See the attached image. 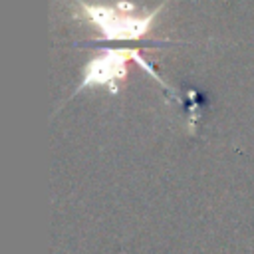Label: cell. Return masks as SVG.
<instances>
[{"label":"cell","mask_w":254,"mask_h":254,"mask_svg":"<svg viewBox=\"0 0 254 254\" xmlns=\"http://www.w3.org/2000/svg\"><path fill=\"white\" fill-rule=\"evenodd\" d=\"M169 0L159 4L147 14H133L135 6L131 2L119 4H89L85 0H75V16L89 22L99 30L103 40H139L147 36L155 24V18L163 12Z\"/></svg>","instance_id":"6da1fadb"},{"label":"cell","mask_w":254,"mask_h":254,"mask_svg":"<svg viewBox=\"0 0 254 254\" xmlns=\"http://www.w3.org/2000/svg\"><path fill=\"white\" fill-rule=\"evenodd\" d=\"M139 48H105L97 56H93L81 73V79L71 93L77 95L89 87H105L111 95L119 93V81L127 77V62L135 60Z\"/></svg>","instance_id":"7a4b0ae2"}]
</instances>
